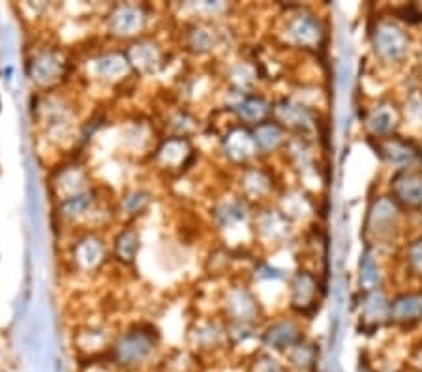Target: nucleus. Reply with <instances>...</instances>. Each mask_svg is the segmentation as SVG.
<instances>
[{"label": "nucleus", "instance_id": "obj_1", "mask_svg": "<svg viewBox=\"0 0 422 372\" xmlns=\"http://www.w3.org/2000/svg\"><path fill=\"white\" fill-rule=\"evenodd\" d=\"M152 350H154L152 337L141 331H134V333L124 334L113 348V361L124 371H134L149 359Z\"/></svg>", "mask_w": 422, "mask_h": 372}, {"label": "nucleus", "instance_id": "obj_2", "mask_svg": "<svg viewBox=\"0 0 422 372\" xmlns=\"http://www.w3.org/2000/svg\"><path fill=\"white\" fill-rule=\"evenodd\" d=\"M256 372H289V368L270 356H265L257 361Z\"/></svg>", "mask_w": 422, "mask_h": 372}, {"label": "nucleus", "instance_id": "obj_3", "mask_svg": "<svg viewBox=\"0 0 422 372\" xmlns=\"http://www.w3.org/2000/svg\"><path fill=\"white\" fill-rule=\"evenodd\" d=\"M357 372H374V371H372V368H368V367H364V368L360 367Z\"/></svg>", "mask_w": 422, "mask_h": 372}]
</instances>
